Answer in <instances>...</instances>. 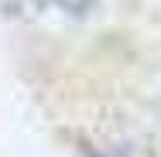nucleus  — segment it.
Segmentation results:
<instances>
[{
  "label": "nucleus",
  "instance_id": "nucleus-1",
  "mask_svg": "<svg viewBox=\"0 0 161 157\" xmlns=\"http://www.w3.org/2000/svg\"><path fill=\"white\" fill-rule=\"evenodd\" d=\"M52 3H58L62 10H69V14H86L96 0H52Z\"/></svg>",
  "mask_w": 161,
  "mask_h": 157
}]
</instances>
